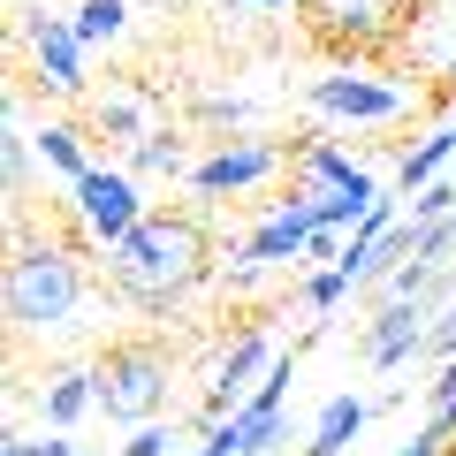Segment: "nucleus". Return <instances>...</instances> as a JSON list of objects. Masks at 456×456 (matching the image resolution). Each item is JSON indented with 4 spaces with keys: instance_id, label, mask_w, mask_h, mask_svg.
Returning <instances> with one entry per match:
<instances>
[{
    "instance_id": "6ab92c4d",
    "label": "nucleus",
    "mask_w": 456,
    "mask_h": 456,
    "mask_svg": "<svg viewBox=\"0 0 456 456\" xmlns=\"http://www.w3.org/2000/svg\"><path fill=\"white\" fill-rule=\"evenodd\" d=\"M130 167H137V175H175V167H183V137H145V145H137L130 152Z\"/></svg>"
},
{
    "instance_id": "39448f33",
    "label": "nucleus",
    "mask_w": 456,
    "mask_h": 456,
    "mask_svg": "<svg viewBox=\"0 0 456 456\" xmlns=\"http://www.w3.org/2000/svg\"><path fill=\"white\" fill-rule=\"evenodd\" d=\"M274 335H266V320H244L236 327V342H228V358H221V373H213V395H206V411H198V426H228L236 411L251 403L244 395V380H259V373H274Z\"/></svg>"
},
{
    "instance_id": "dca6fc26",
    "label": "nucleus",
    "mask_w": 456,
    "mask_h": 456,
    "mask_svg": "<svg viewBox=\"0 0 456 456\" xmlns=\"http://www.w3.org/2000/svg\"><path fill=\"white\" fill-rule=\"evenodd\" d=\"M77 137H84L77 122H46V130H38V152H46V167L69 183V191H77V183L92 175V160H84V145H77Z\"/></svg>"
},
{
    "instance_id": "2eb2a0df",
    "label": "nucleus",
    "mask_w": 456,
    "mask_h": 456,
    "mask_svg": "<svg viewBox=\"0 0 456 456\" xmlns=\"http://www.w3.org/2000/svg\"><path fill=\"white\" fill-rule=\"evenodd\" d=\"M449 152H456V122H441V130H426L419 145L403 152V167H395V183H403V191H426V183H441V167H449Z\"/></svg>"
},
{
    "instance_id": "0eeeda50",
    "label": "nucleus",
    "mask_w": 456,
    "mask_h": 456,
    "mask_svg": "<svg viewBox=\"0 0 456 456\" xmlns=\"http://www.w3.org/2000/svg\"><path fill=\"white\" fill-rule=\"evenodd\" d=\"M274 167H289V145H266V137H244V145H221L213 160H198V167H191V191H198V198L251 191V183H266Z\"/></svg>"
},
{
    "instance_id": "a211bd4d",
    "label": "nucleus",
    "mask_w": 456,
    "mask_h": 456,
    "mask_svg": "<svg viewBox=\"0 0 456 456\" xmlns=\"http://www.w3.org/2000/svg\"><path fill=\"white\" fill-rule=\"evenodd\" d=\"M77 38L84 46H107V38H122V23H130V8H122V0H77Z\"/></svg>"
},
{
    "instance_id": "a878e982",
    "label": "nucleus",
    "mask_w": 456,
    "mask_h": 456,
    "mask_svg": "<svg viewBox=\"0 0 456 456\" xmlns=\"http://www.w3.org/2000/svg\"><path fill=\"white\" fill-rule=\"evenodd\" d=\"M395 456H441V434H434V426H419V434H411Z\"/></svg>"
},
{
    "instance_id": "aec40b11",
    "label": "nucleus",
    "mask_w": 456,
    "mask_h": 456,
    "mask_svg": "<svg viewBox=\"0 0 456 456\" xmlns=\"http://www.w3.org/2000/svg\"><path fill=\"white\" fill-rule=\"evenodd\" d=\"M456 213V183H426L419 198H411V228H434V221H449Z\"/></svg>"
},
{
    "instance_id": "f257e3e1",
    "label": "nucleus",
    "mask_w": 456,
    "mask_h": 456,
    "mask_svg": "<svg viewBox=\"0 0 456 456\" xmlns=\"http://www.w3.org/2000/svg\"><path fill=\"white\" fill-rule=\"evenodd\" d=\"M206 274H213V213H206V206L145 213V221L107 251L114 297L137 305V312H167L175 297H191Z\"/></svg>"
},
{
    "instance_id": "bb28decb",
    "label": "nucleus",
    "mask_w": 456,
    "mask_h": 456,
    "mask_svg": "<svg viewBox=\"0 0 456 456\" xmlns=\"http://www.w3.org/2000/svg\"><path fill=\"white\" fill-rule=\"evenodd\" d=\"M31 449H38V456H77L69 441H31Z\"/></svg>"
},
{
    "instance_id": "cd10ccee",
    "label": "nucleus",
    "mask_w": 456,
    "mask_h": 456,
    "mask_svg": "<svg viewBox=\"0 0 456 456\" xmlns=\"http://www.w3.org/2000/svg\"><path fill=\"white\" fill-rule=\"evenodd\" d=\"M0 456H38V449H31V441H0Z\"/></svg>"
},
{
    "instance_id": "f8f14e48",
    "label": "nucleus",
    "mask_w": 456,
    "mask_h": 456,
    "mask_svg": "<svg viewBox=\"0 0 456 456\" xmlns=\"http://www.w3.org/2000/svg\"><path fill=\"white\" fill-rule=\"evenodd\" d=\"M92 122H99L107 137H122L130 152L145 145V137H160V122H152V99H145V92H114V99H99Z\"/></svg>"
},
{
    "instance_id": "6e6552de",
    "label": "nucleus",
    "mask_w": 456,
    "mask_h": 456,
    "mask_svg": "<svg viewBox=\"0 0 456 456\" xmlns=\"http://www.w3.org/2000/svg\"><path fill=\"white\" fill-rule=\"evenodd\" d=\"M426 350V305L419 297H388V305L373 312V327H365V365L373 373H395V365H411Z\"/></svg>"
},
{
    "instance_id": "b1692460",
    "label": "nucleus",
    "mask_w": 456,
    "mask_h": 456,
    "mask_svg": "<svg viewBox=\"0 0 456 456\" xmlns=\"http://www.w3.org/2000/svg\"><path fill=\"white\" fill-rule=\"evenodd\" d=\"M122 456H175V434H167V426H145V434H137Z\"/></svg>"
},
{
    "instance_id": "9b49d317",
    "label": "nucleus",
    "mask_w": 456,
    "mask_h": 456,
    "mask_svg": "<svg viewBox=\"0 0 456 456\" xmlns=\"http://www.w3.org/2000/svg\"><path fill=\"white\" fill-rule=\"evenodd\" d=\"M312 236H320V206H281L274 221H266L259 236L244 244V266H274V259H289V266H297Z\"/></svg>"
},
{
    "instance_id": "5701e85b",
    "label": "nucleus",
    "mask_w": 456,
    "mask_h": 456,
    "mask_svg": "<svg viewBox=\"0 0 456 456\" xmlns=\"http://www.w3.org/2000/svg\"><path fill=\"white\" fill-rule=\"evenodd\" d=\"M191 456H244V441H236V419H228V426H206V441H198Z\"/></svg>"
},
{
    "instance_id": "393cba45",
    "label": "nucleus",
    "mask_w": 456,
    "mask_h": 456,
    "mask_svg": "<svg viewBox=\"0 0 456 456\" xmlns=\"http://www.w3.org/2000/svg\"><path fill=\"white\" fill-rule=\"evenodd\" d=\"M426 395H434V403H456V358H449V365H441V373H434V380H426Z\"/></svg>"
},
{
    "instance_id": "f3484780",
    "label": "nucleus",
    "mask_w": 456,
    "mask_h": 456,
    "mask_svg": "<svg viewBox=\"0 0 456 456\" xmlns=\"http://www.w3.org/2000/svg\"><path fill=\"white\" fill-rule=\"evenodd\" d=\"M236 441H244V456H274L281 449V411L251 395V403L236 411Z\"/></svg>"
},
{
    "instance_id": "20e7f679",
    "label": "nucleus",
    "mask_w": 456,
    "mask_h": 456,
    "mask_svg": "<svg viewBox=\"0 0 456 456\" xmlns=\"http://www.w3.org/2000/svg\"><path fill=\"white\" fill-rule=\"evenodd\" d=\"M99 380V411L107 419H160L167 403V342L160 335H130V342H107V358L92 365Z\"/></svg>"
},
{
    "instance_id": "c85d7f7f",
    "label": "nucleus",
    "mask_w": 456,
    "mask_h": 456,
    "mask_svg": "<svg viewBox=\"0 0 456 456\" xmlns=\"http://www.w3.org/2000/svg\"><path fill=\"white\" fill-rule=\"evenodd\" d=\"M251 8H297V0H251Z\"/></svg>"
},
{
    "instance_id": "9d476101",
    "label": "nucleus",
    "mask_w": 456,
    "mask_h": 456,
    "mask_svg": "<svg viewBox=\"0 0 456 456\" xmlns=\"http://www.w3.org/2000/svg\"><path fill=\"white\" fill-rule=\"evenodd\" d=\"M312 107L320 114H350V122H395V114H403V92L358 77V69H335V77H312Z\"/></svg>"
},
{
    "instance_id": "4468645a",
    "label": "nucleus",
    "mask_w": 456,
    "mask_h": 456,
    "mask_svg": "<svg viewBox=\"0 0 456 456\" xmlns=\"http://www.w3.org/2000/svg\"><path fill=\"white\" fill-rule=\"evenodd\" d=\"M365 395H335V403L320 411V426H312V441H305V456H342L350 441H358V426H365Z\"/></svg>"
},
{
    "instance_id": "c756f323",
    "label": "nucleus",
    "mask_w": 456,
    "mask_h": 456,
    "mask_svg": "<svg viewBox=\"0 0 456 456\" xmlns=\"http://www.w3.org/2000/svg\"><path fill=\"white\" fill-rule=\"evenodd\" d=\"M441 92H449V99H456V61H449V84H441Z\"/></svg>"
},
{
    "instance_id": "1a4fd4ad",
    "label": "nucleus",
    "mask_w": 456,
    "mask_h": 456,
    "mask_svg": "<svg viewBox=\"0 0 456 456\" xmlns=\"http://www.w3.org/2000/svg\"><path fill=\"white\" fill-rule=\"evenodd\" d=\"M23 38H31V61H38V77H46V92L77 99V92H84V38H77V23H61V16H23Z\"/></svg>"
},
{
    "instance_id": "7ed1b4c3",
    "label": "nucleus",
    "mask_w": 456,
    "mask_h": 456,
    "mask_svg": "<svg viewBox=\"0 0 456 456\" xmlns=\"http://www.w3.org/2000/svg\"><path fill=\"white\" fill-rule=\"evenodd\" d=\"M305 31L327 61L365 69V61H395V46L419 23V0H297Z\"/></svg>"
},
{
    "instance_id": "4be33fe9",
    "label": "nucleus",
    "mask_w": 456,
    "mask_h": 456,
    "mask_svg": "<svg viewBox=\"0 0 456 456\" xmlns=\"http://www.w3.org/2000/svg\"><path fill=\"white\" fill-rule=\"evenodd\" d=\"M342 289H350V281L327 266V274H312V281H305V305H312V312H335V305H342Z\"/></svg>"
},
{
    "instance_id": "ddd939ff",
    "label": "nucleus",
    "mask_w": 456,
    "mask_h": 456,
    "mask_svg": "<svg viewBox=\"0 0 456 456\" xmlns=\"http://www.w3.org/2000/svg\"><path fill=\"white\" fill-rule=\"evenodd\" d=\"M92 403H99V380L84 373V365H61V373L46 380V426H53V434H69Z\"/></svg>"
},
{
    "instance_id": "423d86ee",
    "label": "nucleus",
    "mask_w": 456,
    "mask_h": 456,
    "mask_svg": "<svg viewBox=\"0 0 456 456\" xmlns=\"http://www.w3.org/2000/svg\"><path fill=\"white\" fill-rule=\"evenodd\" d=\"M77 221L92 228L107 251H114L137 221H145V206H137V183L122 175V167H92V175L77 183Z\"/></svg>"
},
{
    "instance_id": "f03ea898",
    "label": "nucleus",
    "mask_w": 456,
    "mask_h": 456,
    "mask_svg": "<svg viewBox=\"0 0 456 456\" xmlns=\"http://www.w3.org/2000/svg\"><path fill=\"white\" fill-rule=\"evenodd\" d=\"M92 251H107L84 228V236H38L31 213H16V251H8V320H16V335H31V327H69L84 305V259Z\"/></svg>"
},
{
    "instance_id": "412c9836",
    "label": "nucleus",
    "mask_w": 456,
    "mask_h": 456,
    "mask_svg": "<svg viewBox=\"0 0 456 456\" xmlns=\"http://www.w3.org/2000/svg\"><path fill=\"white\" fill-rule=\"evenodd\" d=\"M426 358H441V365L456 358V289H449V305H441V320L426 327Z\"/></svg>"
}]
</instances>
